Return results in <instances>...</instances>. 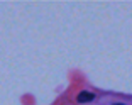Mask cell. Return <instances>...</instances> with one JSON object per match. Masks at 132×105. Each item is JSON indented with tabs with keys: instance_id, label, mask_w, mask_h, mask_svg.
<instances>
[{
	"instance_id": "cell-2",
	"label": "cell",
	"mask_w": 132,
	"mask_h": 105,
	"mask_svg": "<svg viewBox=\"0 0 132 105\" xmlns=\"http://www.w3.org/2000/svg\"><path fill=\"white\" fill-rule=\"evenodd\" d=\"M113 105H125V103H113Z\"/></svg>"
},
{
	"instance_id": "cell-1",
	"label": "cell",
	"mask_w": 132,
	"mask_h": 105,
	"mask_svg": "<svg viewBox=\"0 0 132 105\" xmlns=\"http://www.w3.org/2000/svg\"><path fill=\"white\" fill-rule=\"evenodd\" d=\"M95 98V93H92V92H86V90H83V92H80L76 97V100L80 102V103H88V102H92Z\"/></svg>"
}]
</instances>
